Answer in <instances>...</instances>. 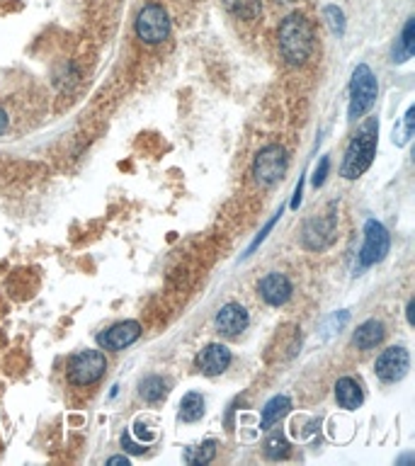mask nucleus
I'll list each match as a JSON object with an SVG mask.
<instances>
[{
    "label": "nucleus",
    "mask_w": 415,
    "mask_h": 466,
    "mask_svg": "<svg viewBox=\"0 0 415 466\" xmlns=\"http://www.w3.org/2000/svg\"><path fill=\"white\" fill-rule=\"evenodd\" d=\"M121 445H124L129 452H143V447H141V445H134V442L129 440V435H124V437H121Z\"/></svg>",
    "instance_id": "28"
},
{
    "label": "nucleus",
    "mask_w": 415,
    "mask_h": 466,
    "mask_svg": "<svg viewBox=\"0 0 415 466\" xmlns=\"http://www.w3.org/2000/svg\"><path fill=\"white\" fill-rule=\"evenodd\" d=\"M8 131V115H5V110L0 107V134H5Z\"/></svg>",
    "instance_id": "29"
},
{
    "label": "nucleus",
    "mask_w": 415,
    "mask_h": 466,
    "mask_svg": "<svg viewBox=\"0 0 415 466\" xmlns=\"http://www.w3.org/2000/svg\"><path fill=\"white\" fill-rule=\"evenodd\" d=\"M391 248L389 231L384 229V224H379L377 219H369L364 224V246L359 251V265L362 268H372L377 262H381L386 257Z\"/></svg>",
    "instance_id": "7"
},
{
    "label": "nucleus",
    "mask_w": 415,
    "mask_h": 466,
    "mask_svg": "<svg viewBox=\"0 0 415 466\" xmlns=\"http://www.w3.org/2000/svg\"><path fill=\"white\" fill-rule=\"evenodd\" d=\"M279 216H282V209H279L277 214H274L272 219H270L268 224H265V229L260 231V233H258V238H255V241L250 243V248H248V253H246V255H252V253H255V248H258L260 243H263L265 238H268V233H270V231H272V226H274V224H277V221H279Z\"/></svg>",
    "instance_id": "25"
},
{
    "label": "nucleus",
    "mask_w": 415,
    "mask_h": 466,
    "mask_svg": "<svg viewBox=\"0 0 415 466\" xmlns=\"http://www.w3.org/2000/svg\"><path fill=\"white\" fill-rule=\"evenodd\" d=\"M231 5L236 15L246 17V20H252L260 12V0H231Z\"/></svg>",
    "instance_id": "23"
},
{
    "label": "nucleus",
    "mask_w": 415,
    "mask_h": 466,
    "mask_svg": "<svg viewBox=\"0 0 415 466\" xmlns=\"http://www.w3.org/2000/svg\"><path fill=\"white\" fill-rule=\"evenodd\" d=\"M292 408V401L287 396H274L268 401V406L263 408V420H260V428L263 430H270L274 423H279V420L284 418V415L289 413Z\"/></svg>",
    "instance_id": "16"
},
{
    "label": "nucleus",
    "mask_w": 415,
    "mask_h": 466,
    "mask_svg": "<svg viewBox=\"0 0 415 466\" xmlns=\"http://www.w3.org/2000/svg\"><path fill=\"white\" fill-rule=\"evenodd\" d=\"M301 189H304V178H299L294 189V199H292V209H299V202H301Z\"/></svg>",
    "instance_id": "27"
},
{
    "label": "nucleus",
    "mask_w": 415,
    "mask_h": 466,
    "mask_svg": "<svg viewBox=\"0 0 415 466\" xmlns=\"http://www.w3.org/2000/svg\"><path fill=\"white\" fill-rule=\"evenodd\" d=\"M216 454V442H202V445L197 447H187L185 450V461L187 464H195V466H202V464H209L211 459H214Z\"/></svg>",
    "instance_id": "20"
},
{
    "label": "nucleus",
    "mask_w": 415,
    "mask_h": 466,
    "mask_svg": "<svg viewBox=\"0 0 415 466\" xmlns=\"http://www.w3.org/2000/svg\"><path fill=\"white\" fill-rule=\"evenodd\" d=\"M408 323H413V301L408 304Z\"/></svg>",
    "instance_id": "31"
},
{
    "label": "nucleus",
    "mask_w": 415,
    "mask_h": 466,
    "mask_svg": "<svg viewBox=\"0 0 415 466\" xmlns=\"http://www.w3.org/2000/svg\"><path fill=\"white\" fill-rule=\"evenodd\" d=\"M384 336H386L384 323L377 321V318H369V321H364L357 330H355L353 345L359 347V350H372V347H377L379 342L384 340Z\"/></svg>",
    "instance_id": "14"
},
{
    "label": "nucleus",
    "mask_w": 415,
    "mask_h": 466,
    "mask_svg": "<svg viewBox=\"0 0 415 466\" xmlns=\"http://www.w3.org/2000/svg\"><path fill=\"white\" fill-rule=\"evenodd\" d=\"M410 369V355L405 347H389L381 355L377 357V364H374V372L381 382L394 384L408 374Z\"/></svg>",
    "instance_id": "9"
},
{
    "label": "nucleus",
    "mask_w": 415,
    "mask_h": 466,
    "mask_svg": "<svg viewBox=\"0 0 415 466\" xmlns=\"http://www.w3.org/2000/svg\"><path fill=\"white\" fill-rule=\"evenodd\" d=\"M413 51H415V20L410 17V20L405 22L399 42H396V47H394V63L408 61V58L413 56Z\"/></svg>",
    "instance_id": "17"
},
{
    "label": "nucleus",
    "mask_w": 415,
    "mask_h": 466,
    "mask_svg": "<svg viewBox=\"0 0 415 466\" xmlns=\"http://www.w3.org/2000/svg\"><path fill=\"white\" fill-rule=\"evenodd\" d=\"M335 229L337 219L333 211L311 216L304 224V231H301V246L309 248V251H323L335 241Z\"/></svg>",
    "instance_id": "8"
},
{
    "label": "nucleus",
    "mask_w": 415,
    "mask_h": 466,
    "mask_svg": "<svg viewBox=\"0 0 415 466\" xmlns=\"http://www.w3.org/2000/svg\"><path fill=\"white\" fill-rule=\"evenodd\" d=\"M377 137H379V121L377 117L364 121L362 129L355 134V139L350 141L345 151V158H342V178L347 180H357L364 170L372 165L374 153H377Z\"/></svg>",
    "instance_id": "2"
},
{
    "label": "nucleus",
    "mask_w": 415,
    "mask_h": 466,
    "mask_svg": "<svg viewBox=\"0 0 415 466\" xmlns=\"http://www.w3.org/2000/svg\"><path fill=\"white\" fill-rule=\"evenodd\" d=\"M258 292H260V296L265 299V304L282 306V304H287L292 296V282L284 277V275L272 272V275H268V277L260 279Z\"/></svg>",
    "instance_id": "12"
},
{
    "label": "nucleus",
    "mask_w": 415,
    "mask_h": 466,
    "mask_svg": "<svg viewBox=\"0 0 415 466\" xmlns=\"http://www.w3.org/2000/svg\"><path fill=\"white\" fill-rule=\"evenodd\" d=\"M413 112H415L413 107L405 112L403 126H401V131H396V134H394V143H396V146H405V143L410 141V137H413Z\"/></svg>",
    "instance_id": "24"
},
{
    "label": "nucleus",
    "mask_w": 415,
    "mask_h": 466,
    "mask_svg": "<svg viewBox=\"0 0 415 466\" xmlns=\"http://www.w3.org/2000/svg\"><path fill=\"white\" fill-rule=\"evenodd\" d=\"M323 17H326L328 27H331L333 34H337L340 37L342 32H345V15H342V10L337 5H328L326 10H323Z\"/></svg>",
    "instance_id": "21"
},
{
    "label": "nucleus",
    "mask_w": 415,
    "mask_h": 466,
    "mask_svg": "<svg viewBox=\"0 0 415 466\" xmlns=\"http://www.w3.org/2000/svg\"><path fill=\"white\" fill-rule=\"evenodd\" d=\"M137 37L146 44H161L170 34V17L161 5H143L137 15Z\"/></svg>",
    "instance_id": "5"
},
{
    "label": "nucleus",
    "mask_w": 415,
    "mask_h": 466,
    "mask_svg": "<svg viewBox=\"0 0 415 466\" xmlns=\"http://www.w3.org/2000/svg\"><path fill=\"white\" fill-rule=\"evenodd\" d=\"M279 51L292 66H301L313 51V30L299 12L284 17L279 25Z\"/></svg>",
    "instance_id": "1"
},
{
    "label": "nucleus",
    "mask_w": 415,
    "mask_h": 466,
    "mask_svg": "<svg viewBox=\"0 0 415 466\" xmlns=\"http://www.w3.org/2000/svg\"><path fill=\"white\" fill-rule=\"evenodd\" d=\"M265 454L270 459H284V456L289 454V445H287V440L282 435H272L268 440V445H265Z\"/></svg>",
    "instance_id": "22"
},
{
    "label": "nucleus",
    "mask_w": 415,
    "mask_h": 466,
    "mask_svg": "<svg viewBox=\"0 0 415 466\" xmlns=\"http://www.w3.org/2000/svg\"><path fill=\"white\" fill-rule=\"evenodd\" d=\"M202 415H204V398L195 391L185 393L182 401H180V420H185V423H197Z\"/></svg>",
    "instance_id": "18"
},
{
    "label": "nucleus",
    "mask_w": 415,
    "mask_h": 466,
    "mask_svg": "<svg viewBox=\"0 0 415 466\" xmlns=\"http://www.w3.org/2000/svg\"><path fill=\"white\" fill-rule=\"evenodd\" d=\"M379 85L374 78L372 69L367 63H359L353 73V83H350V107H347V117L350 119H359L372 110L374 100H377Z\"/></svg>",
    "instance_id": "3"
},
{
    "label": "nucleus",
    "mask_w": 415,
    "mask_h": 466,
    "mask_svg": "<svg viewBox=\"0 0 415 466\" xmlns=\"http://www.w3.org/2000/svg\"><path fill=\"white\" fill-rule=\"evenodd\" d=\"M107 464L110 466H115V464H129V459H126V456H110V459H107Z\"/></svg>",
    "instance_id": "30"
},
{
    "label": "nucleus",
    "mask_w": 415,
    "mask_h": 466,
    "mask_svg": "<svg viewBox=\"0 0 415 466\" xmlns=\"http://www.w3.org/2000/svg\"><path fill=\"white\" fill-rule=\"evenodd\" d=\"M328 168H331V158L323 156L321 163H318V168H316V173H313V185H316V187H321V185L326 183Z\"/></svg>",
    "instance_id": "26"
},
{
    "label": "nucleus",
    "mask_w": 415,
    "mask_h": 466,
    "mask_svg": "<svg viewBox=\"0 0 415 466\" xmlns=\"http://www.w3.org/2000/svg\"><path fill=\"white\" fill-rule=\"evenodd\" d=\"M139 393L148 404H158V401H163L168 396V382L161 377H146L141 382V386H139Z\"/></svg>",
    "instance_id": "19"
},
{
    "label": "nucleus",
    "mask_w": 415,
    "mask_h": 466,
    "mask_svg": "<svg viewBox=\"0 0 415 466\" xmlns=\"http://www.w3.org/2000/svg\"><path fill=\"white\" fill-rule=\"evenodd\" d=\"M139 336H141V325L137 321H121V323L112 325L107 333H102L97 338V342L105 350H124V347L134 345L139 340Z\"/></svg>",
    "instance_id": "10"
},
{
    "label": "nucleus",
    "mask_w": 415,
    "mask_h": 466,
    "mask_svg": "<svg viewBox=\"0 0 415 466\" xmlns=\"http://www.w3.org/2000/svg\"><path fill=\"white\" fill-rule=\"evenodd\" d=\"M335 398L337 404H340V408L345 410H357L359 406H362V386H359L355 379L350 377H342L337 379L335 384Z\"/></svg>",
    "instance_id": "15"
},
{
    "label": "nucleus",
    "mask_w": 415,
    "mask_h": 466,
    "mask_svg": "<svg viewBox=\"0 0 415 466\" xmlns=\"http://www.w3.org/2000/svg\"><path fill=\"white\" fill-rule=\"evenodd\" d=\"M107 360L100 350H83L71 360L69 364V379L78 386H90L105 374Z\"/></svg>",
    "instance_id": "6"
},
{
    "label": "nucleus",
    "mask_w": 415,
    "mask_h": 466,
    "mask_svg": "<svg viewBox=\"0 0 415 466\" xmlns=\"http://www.w3.org/2000/svg\"><path fill=\"white\" fill-rule=\"evenodd\" d=\"M287 165H289L287 151H284L282 146H277V143H272V146H265L263 151L255 156L252 175H255V180H258L260 185L270 187V185H274L277 180L284 178Z\"/></svg>",
    "instance_id": "4"
},
{
    "label": "nucleus",
    "mask_w": 415,
    "mask_h": 466,
    "mask_svg": "<svg viewBox=\"0 0 415 466\" xmlns=\"http://www.w3.org/2000/svg\"><path fill=\"white\" fill-rule=\"evenodd\" d=\"M248 311L241 304H226L221 306V311L216 314V330L224 336H238L248 328Z\"/></svg>",
    "instance_id": "13"
},
{
    "label": "nucleus",
    "mask_w": 415,
    "mask_h": 466,
    "mask_svg": "<svg viewBox=\"0 0 415 466\" xmlns=\"http://www.w3.org/2000/svg\"><path fill=\"white\" fill-rule=\"evenodd\" d=\"M228 364H231V350L226 345H219V342H211L197 355V369L206 377L226 372Z\"/></svg>",
    "instance_id": "11"
}]
</instances>
